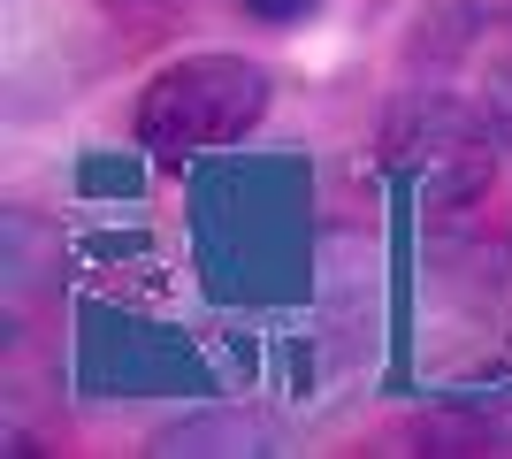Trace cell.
<instances>
[{
    "label": "cell",
    "instance_id": "cell-5",
    "mask_svg": "<svg viewBox=\"0 0 512 459\" xmlns=\"http://www.w3.org/2000/svg\"><path fill=\"white\" fill-rule=\"evenodd\" d=\"M253 23H268V31H291V23H306V16H321V0H237Z\"/></svg>",
    "mask_w": 512,
    "mask_h": 459
},
{
    "label": "cell",
    "instance_id": "cell-3",
    "mask_svg": "<svg viewBox=\"0 0 512 459\" xmlns=\"http://www.w3.org/2000/svg\"><path fill=\"white\" fill-rule=\"evenodd\" d=\"M214 444H222V452H268V437H260L245 414H237V429H222V437L184 421V429H169V437H153V452H214Z\"/></svg>",
    "mask_w": 512,
    "mask_h": 459
},
{
    "label": "cell",
    "instance_id": "cell-2",
    "mask_svg": "<svg viewBox=\"0 0 512 459\" xmlns=\"http://www.w3.org/2000/svg\"><path fill=\"white\" fill-rule=\"evenodd\" d=\"M497 146L482 100H451V92H413L383 123V161L406 176L428 207H467L497 184Z\"/></svg>",
    "mask_w": 512,
    "mask_h": 459
},
{
    "label": "cell",
    "instance_id": "cell-4",
    "mask_svg": "<svg viewBox=\"0 0 512 459\" xmlns=\"http://www.w3.org/2000/svg\"><path fill=\"white\" fill-rule=\"evenodd\" d=\"M482 115H490V131L512 146V62H490V77H482Z\"/></svg>",
    "mask_w": 512,
    "mask_h": 459
},
{
    "label": "cell",
    "instance_id": "cell-6",
    "mask_svg": "<svg viewBox=\"0 0 512 459\" xmlns=\"http://www.w3.org/2000/svg\"><path fill=\"white\" fill-rule=\"evenodd\" d=\"M115 8H138V16H176L184 0H115Z\"/></svg>",
    "mask_w": 512,
    "mask_h": 459
},
{
    "label": "cell",
    "instance_id": "cell-1",
    "mask_svg": "<svg viewBox=\"0 0 512 459\" xmlns=\"http://www.w3.org/2000/svg\"><path fill=\"white\" fill-rule=\"evenodd\" d=\"M276 108V77L245 54H184L153 69L130 100V131L153 161H192V153L237 146L260 131V115Z\"/></svg>",
    "mask_w": 512,
    "mask_h": 459
}]
</instances>
